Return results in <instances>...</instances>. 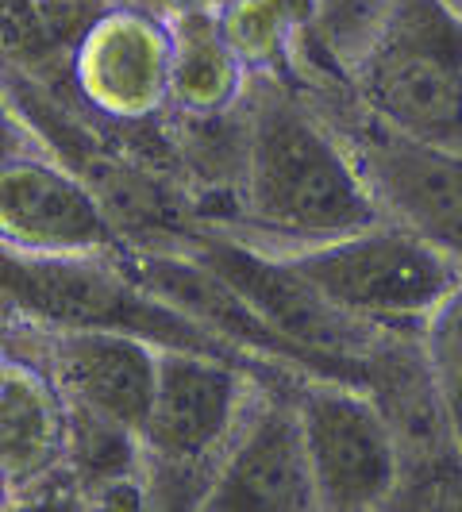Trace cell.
Masks as SVG:
<instances>
[{"instance_id":"1","label":"cell","mask_w":462,"mask_h":512,"mask_svg":"<svg viewBox=\"0 0 462 512\" xmlns=\"http://www.w3.org/2000/svg\"><path fill=\"white\" fill-rule=\"evenodd\" d=\"M239 112L243 166L235 220L216 231L270 251H297L382 220L347 143L297 81L251 77Z\"/></svg>"},{"instance_id":"2","label":"cell","mask_w":462,"mask_h":512,"mask_svg":"<svg viewBox=\"0 0 462 512\" xmlns=\"http://www.w3.org/2000/svg\"><path fill=\"white\" fill-rule=\"evenodd\" d=\"M258 382L266 378L231 359L181 347L158 351L154 397L139 432L147 509H201Z\"/></svg>"},{"instance_id":"3","label":"cell","mask_w":462,"mask_h":512,"mask_svg":"<svg viewBox=\"0 0 462 512\" xmlns=\"http://www.w3.org/2000/svg\"><path fill=\"white\" fill-rule=\"evenodd\" d=\"M347 89L385 128L462 147V12L451 0H389Z\"/></svg>"},{"instance_id":"4","label":"cell","mask_w":462,"mask_h":512,"mask_svg":"<svg viewBox=\"0 0 462 512\" xmlns=\"http://www.w3.org/2000/svg\"><path fill=\"white\" fill-rule=\"evenodd\" d=\"M282 255L328 305L374 332H420L462 274L455 258L389 220Z\"/></svg>"},{"instance_id":"5","label":"cell","mask_w":462,"mask_h":512,"mask_svg":"<svg viewBox=\"0 0 462 512\" xmlns=\"http://www.w3.org/2000/svg\"><path fill=\"white\" fill-rule=\"evenodd\" d=\"M305 93L347 143L382 220L420 235L462 266V147L385 128L347 85Z\"/></svg>"},{"instance_id":"6","label":"cell","mask_w":462,"mask_h":512,"mask_svg":"<svg viewBox=\"0 0 462 512\" xmlns=\"http://www.w3.org/2000/svg\"><path fill=\"white\" fill-rule=\"evenodd\" d=\"M178 243L205 266H212L266 320V328L282 343H289L320 378H343L359 385L362 359L374 351V343L385 332H374L328 305L289 266L282 251H270L262 243L216 228L189 231Z\"/></svg>"},{"instance_id":"7","label":"cell","mask_w":462,"mask_h":512,"mask_svg":"<svg viewBox=\"0 0 462 512\" xmlns=\"http://www.w3.org/2000/svg\"><path fill=\"white\" fill-rule=\"evenodd\" d=\"M359 385L378 405L397 451L389 509H462V447L420 351V335L385 332L362 359Z\"/></svg>"},{"instance_id":"8","label":"cell","mask_w":462,"mask_h":512,"mask_svg":"<svg viewBox=\"0 0 462 512\" xmlns=\"http://www.w3.org/2000/svg\"><path fill=\"white\" fill-rule=\"evenodd\" d=\"M316 509H389L397 489V451L370 393L343 378H305L297 385Z\"/></svg>"},{"instance_id":"9","label":"cell","mask_w":462,"mask_h":512,"mask_svg":"<svg viewBox=\"0 0 462 512\" xmlns=\"http://www.w3.org/2000/svg\"><path fill=\"white\" fill-rule=\"evenodd\" d=\"M77 104L112 131H151L170 108V27L128 4H108L70 54Z\"/></svg>"},{"instance_id":"10","label":"cell","mask_w":462,"mask_h":512,"mask_svg":"<svg viewBox=\"0 0 462 512\" xmlns=\"http://www.w3.org/2000/svg\"><path fill=\"white\" fill-rule=\"evenodd\" d=\"M0 343L39 362L66 405L101 412L116 424L143 432L162 347L112 328H35V324L0 328Z\"/></svg>"},{"instance_id":"11","label":"cell","mask_w":462,"mask_h":512,"mask_svg":"<svg viewBox=\"0 0 462 512\" xmlns=\"http://www.w3.org/2000/svg\"><path fill=\"white\" fill-rule=\"evenodd\" d=\"M301 385V382H297ZM297 385L258 382L216 462L205 512H308L316 509Z\"/></svg>"},{"instance_id":"12","label":"cell","mask_w":462,"mask_h":512,"mask_svg":"<svg viewBox=\"0 0 462 512\" xmlns=\"http://www.w3.org/2000/svg\"><path fill=\"white\" fill-rule=\"evenodd\" d=\"M0 243L24 255L128 251L93 189L47 151L0 162Z\"/></svg>"},{"instance_id":"13","label":"cell","mask_w":462,"mask_h":512,"mask_svg":"<svg viewBox=\"0 0 462 512\" xmlns=\"http://www.w3.org/2000/svg\"><path fill=\"white\" fill-rule=\"evenodd\" d=\"M170 27V108L166 116L201 120L224 116L243 101L251 74L228 47L216 8L185 12L166 20Z\"/></svg>"},{"instance_id":"14","label":"cell","mask_w":462,"mask_h":512,"mask_svg":"<svg viewBox=\"0 0 462 512\" xmlns=\"http://www.w3.org/2000/svg\"><path fill=\"white\" fill-rule=\"evenodd\" d=\"M0 81H24L39 93L77 101L70 47L54 35L43 0H0Z\"/></svg>"},{"instance_id":"15","label":"cell","mask_w":462,"mask_h":512,"mask_svg":"<svg viewBox=\"0 0 462 512\" xmlns=\"http://www.w3.org/2000/svg\"><path fill=\"white\" fill-rule=\"evenodd\" d=\"M416 335H420V351L432 370V382L439 389V401L451 420V432L462 447V274L443 293V301L428 312V320L420 324Z\"/></svg>"},{"instance_id":"16","label":"cell","mask_w":462,"mask_h":512,"mask_svg":"<svg viewBox=\"0 0 462 512\" xmlns=\"http://www.w3.org/2000/svg\"><path fill=\"white\" fill-rule=\"evenodd\" d=\"M31 151H43V147H39V139H35L31 128L24 124V116L16 112V104H12L4 81H0V162H4V158H16V154H31Z\"/></svg>"},{"instance_id":"17","label":"cell","mask_w":462,"mask_h":512,"mask_svg":"<svg viewBox=\"0 0 462 512\" xmlns=\"http://www.w3.org/2000/svg\"><path fill=\"white\" fill-rule=\"evenodd\" d=\"M112 4H128V8L147 12V16H158V20H174V16H185V12L220 8L224 0H112Z\"/></svg>"},{"instance_id":"18","label":"cell","mask_w":462,"mask_h":512,"mask_svg":"<svg viewBox=\"0 0 462 512\" xmlns=\"http://www.w3.org/2000/svg\"><path fill=\"white\" fill-rule=\"evenodd\" d=\"M12 362H16V351H8L4 343H0V385L8 378V370H12Z\"/></svg>"},{"instance_id":"19","label":"cell","mask_w":462,"mask_h":512,"mask_svg":"<svg viewBox=\"0 0 462 512\" xmlns=\"http://www.w3.org/2000/svg\"><path fill=\"white\" fill-rule=\"evenodd\" d=\"M0 509H8V482L0 478Z\"/></svg>"},{"instance_id":"20","label":"cell","mask_w":462,"mask_h":512,"mask_svg":"<svg viewBox=\"0 0 462 512\" xmlns=\"http://www.w3.org/2000/svg\"><path fill=\"white\" fill-rule=\"evenodd\" d=\"M451 4H455V8H459V12H462V0H451Z\"/></svg>"}]
</instances>
